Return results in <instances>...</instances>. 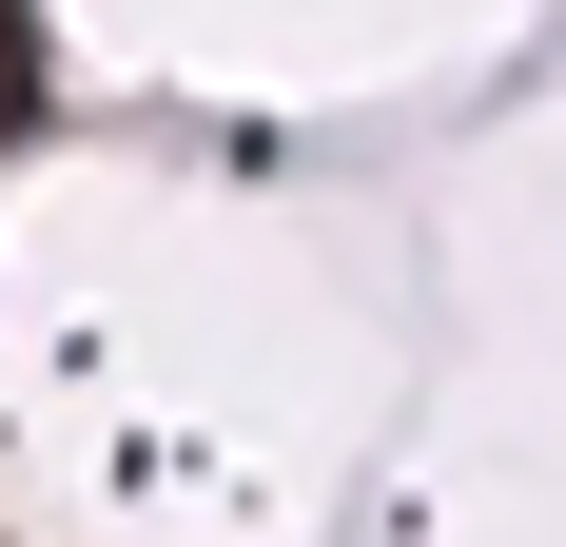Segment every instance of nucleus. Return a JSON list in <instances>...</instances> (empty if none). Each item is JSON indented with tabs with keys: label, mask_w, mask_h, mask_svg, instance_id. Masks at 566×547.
Returning a JSON list of instances; mask_svg holds the SVG:
<instances>
[{
	"label": "nucleus",
	"mask_w": 566,
	"mask_h": 547,
	"mask_svg": "<svg viewBox=\"0 0 566 547\" xmlns=\"http://www.w3.org/2000/svg\"><path fill=\"white\" fill-rule=\"evenodd\" d=\"M40 99H59V59H40V0H0V137H20Z\"/></svg>",
	"instance_id": "f257e3e1"
}]
</instances>
